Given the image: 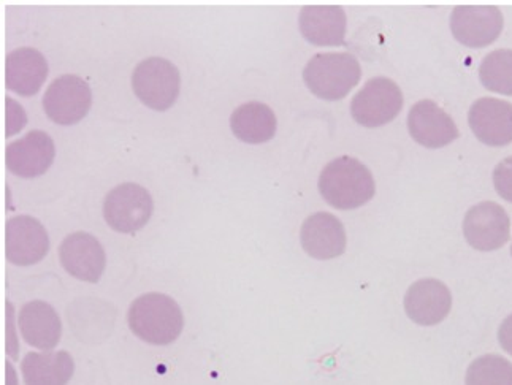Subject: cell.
<instances>
[{"label":"cell","instance_id":"6da1fadb","mask_svg":"<svg viewBox=\"0 0 512 385\" xmlns=\"http://www.w3.org/2000/svg\"><path fill=\"white\" fill-rule=\"evenodd\" d=\"M319 192L338 210H356L375 197L376 184L362 162L341 156L325 165L319 176Z\"/></svg>","mask_w":512,"mask_h":385},{"label":"cell","instance_id":"7a4b0ae2","mask_svg":"<svg viewBox=\"0 0 512 385\" xmlns=\"http://www.w3.org/2000/svg\"><path fill=\"white\" fill-rule=\"evenodd\" d=\"M129 327L146 343L167 346L183 332L184 317L180 305L169 295L146 294L129 309Z\"/></svg>","mask_w":512,"mask_h":385},{"label":"cell","instance_id":"3957f363","mask_svg":"<svg viewBox=\"0 0 512 385\" xmlns=\"http://www.w3.org/2000/svg\"><path fill=\"white\" fill-rule=\"evenodd\" d=\"M360 77L359 61L349 53L316 54L303 70V80L314 96L332 102L348 96Z\"/></svg>","mask_w":512,"mask_h":385},{"label":"cell","instance_id":"277c9868","mask_svg":"<svg viewBox=\"0 0 512 385\" xmlns=\"http://www.w3.org/2000/svg\"><path fill=\"white\" fill-rule=\"evenodd\" d=\"M132 88L146 107L169 110L180 96V70L164 58L145 59L135 67Z\"/></svg>","mask_w":512,"mask_h":385},{"label":"cell","instance_id":"5b68a950","mask_svg":"<svg viewBox=\"0 0 512 385\" xmlns=\"http://www.w3.org/2000/svg\"><path fill=\"white\" fill-rule=\"evenodd\" d=\"M403 108L402 89L389 78L368 81L352 99L351 115L363 127H381L394 121Z\"/></svg>","mask_w":512,"mask_h":385},{"label":"cell","instance_id":"8992f818","mask_svg":"<svg viewBox=\"0 0 512 385\" xmlns=\"http://www.w3.org/2000/svg\"><path fill=\"white\" fill-rule=\"evenodd\" d=\"M153 208V199L145 187L135 183L119 184L105 197V221L116 232L134 233L148 224Z\"/></svg>","mask_w":512,"mask_h":385},{"label":"cell","instance_id":"52a82bcc","mask_svg":"<svg viewBox=\"0 0 512 385\" xmlns=\"http://www.w3.org/2000/svg\"><path fill=\"white\" fill-rule=\"evenodd\" d=\"M92 105L89 84L77 75H62L46 89L43 108L51 121L73 126L88 115Z\"/></svg>","mask_w":512,"mask_h":385},{"label":"cell","instance_id":"ba28073f","mask_svg":"<svg viewBox=\"0 0 512 385\" xmlns=\"http://www.w3.org/2000/svg\"><path fill=\"white\" fill-rule=\"evenodd\" d=\"M508 213L495 202H482L473 206L463 221V233L471 248L478 251H497L509 240Z\"/></svg>","mask_w":512,"mask_h":385},{"label":"cell","instance_id":"9c48e42d","mask_svg":"<svg viewBox=\"0 0 512 385\" xmlns=\"http://www.w3.org/2000/svg\"><path fill=\"white\" fill-rule=\"evenodd\" d=\"M50 251L45 227L31 216H16L5 225V254L20 267L39 264Z\"/></svg>","mask_w":512,"mask_h":385},{"label":"cell","instance_id":"30bf717a","mask_svg":"<svg viewBox=\"0 0 512 385\" xmlns=\"http://www.w3.org/2000/svg\"><path fill=\"white\" fill-rule=\"evenodd\" d=\"M451 31L468 48H484L500 37L503 13L498 7H457L451 16Z\"/></svg>","mask_w":512,"mask_h":385},{"label":"cell","instance_id":"8fae6325","mask_svg":"<svg viewBox=\"0 0 512 385\" xmlns=\"http://www.w3.org/2000/svg\"><path fill=\"white\" fill-rule=\"evenodd\" d=\"M56 157L53 138L42 130H32L5 149V164L13 175L37 178L46 173Z\"/></svg>","mask_w":512,"mask_h":385},{"label":"cell","instance_id":"7c38bea8","mask_svg":"<svg viewBox=\"0 0 512 385\" xmlns=\"http://www.w3.org/2000/svg\"><path fill=\"white\" fill-rule=\"evenodd\" d=\"M59 257L65 271L86 283H99L107 264L102 244L96 237L83 232L72 233L62 241Z\"/></svg>","mask_w":512,"mask_h":385},{"label":"cell","instance_id":"4fadbf2b","mask_svg":"<svg viewBox=\"0 0 512 385\" xmlns=\"http://www.w3.org/2000/svg\"><path fill=\"white\" fill-rule=\"evenodd\" d=\"M408 129L419 145L430 149L448 146L459 137V129L455 126L454 119L433 100H421L411 108Z\"/></svg>","mask_w":512,"mask_h":385},{"label":"cell","instance_id":"5bb4252c","mask_svg":"<svg viewBox=\"0 0 512 385\" xmlns=\"http://www.w3.org/2000/svg\"><path fill=\"white\" fill-rule=\"evenodd\" d=\"M451 308V290L438 279H421L406 292L405 311L416 324L425 327L440 324L449 316Z\"/></svg>","mask_w":512,"mask_h":385},{"label":"cell","instance_id":"9a60e30c","mask_svg":"<svg viewBox=\"0 0 512 385\" xmlns=\"http://www.w3.org/2000/svg\"><path fill=\"white\" fill-rule=\"evenodd\" d=\"M468 122L484 145L506 146L512 142V103L482 97L470 108Z\"/></svg>","mask_w":512,"mask_h":385},{"label":"cell","instance_id":"2e32d148","mask_svg":"<svg viewBox=\"0 0 512 385\" xmlns=\"http://www.w3.org/2000/svg\"><path fill=\"white\" fill-rule=\"evenodd\" d=\"M300 241L306 254L313 259H335L346 251L343 224L330 213H316L306 219L300 232Z\"/></svg>","mask_w":512,"mask_h":385},{"label":"cell","instance_id":"e0dca14e","mask_svg":"<svg viewBox=\"0 0 512 385\" xmlns=\"http://www.w3.org/2000/svg\"><path fill=\"white\" fill-rule=\"evenodd\" d=\"M348 18L338 5H310L300 12V32L308 42L318 46H341Z\"/></svg>","mask_w":512,"mask_h":385},{"label":"cell","instance_id":"ac0fdd59","mask_svg":"<svg viewBox=\"0 0 512 385\" xmlns=\"http://www.w3.org/2000/svg\"><path fill=\"white\" fill-rule=\"evenodd\" d=\"M48 77V62L35 48H18L5 59V84L20 96H34Z\"/></svg>","mask_w":512,"mask_h":385},{"label":"cell","instance_id":"d6986e66","mask_svg":"<svg viewBox=\"0 0 512 385\" xmlns=\"http://www.w3.org/2000/svg\"><path fill=\"white\" fill-rule=\"evenodd\" d=\"M20 330L24 340L31 346L39 347L43 351H50L58 346L61 340L62 324L58 313L48 303H27L20 313Z\"/></svg>","mask_w":512,"mask_h":385},{"label":"cell","instance_id":"ffe728a7","mask_svg":"<svg viewBox=\"0 0 512 385\" xmlns=\"http://www.w3.org/2000/svg\"><path fill=\"white\" fill-rule=\"evenodd\" d=\"M26 385H67L75 371L69 352H31L21 365Z\"/></svg>","mask_w":512,"mask_h":385},{"label":"cell","instance_id":"44dd1931","mask_svg":"<svg viewBox=\"0 0 512 385\" xmlns=\"http://www.w3.org/2000/svg\"><path fill=\"white\" fill-rule=\"evenodd\" d=\"M275 113L265 103L249 102L241 105L230 118V127L235 137L249 145L270 142L276 134Z\"/></svg>","mask_w":512,"mask_h":385},{"label":"cell","instance_id":"7402d4cb","mask_svg":"<svg viewBox=\"0 0 512 385\" xmlns=\"http://www.w3.org/2000/svg\"><path fill=\"white\" fill-rule=\"evenodd\" d=\"M479 78L489 91L512 96V50L487 54L479 67Z\"/></svg>","mask_w":512,"mask_h":385},{"label":"cell","instance_id":"603a6c76","mask_svg":"<svg viewBox=\"0 0 512 385\" xmlns=\"http://www.w3.org/2000/svg\"><path fill=\"white\" fill-rule=\"evenodd\" d=\"M467 385H512V363L501 355H482L471 363Z\"/></svg>","mask_w":512,"mask_h":385},{"label":"cell","instance_id":"cb8c5ba5","mask_svg":"<svg viewBox=\"0 0 512 385\" xmlns=\"http://www.w3.org/2000/svg\"><path fill=\"white\" fill-rule=\"evenodd\" d=\"M493 184H495V189H497L501 199L512 203V157L501 161L495 167V170H493Z\"/></svg>","mask_w":512,"mask_h":385},{"label":"cell","instance_id":"d4e9b609","mask_svg":"<svg viewBox=\"0 0 512 385\" xmlns=\"http://www.w3.org/2000/svg\"><path fill=\"white\" fill-rule=\"evenodd\" d=\"M26 113L20 103H16L12 97H7V137H12L26 126Z\"/></svg>","mask_w":512,"mask_h":385},{"label":"cell","instance_id":"484cf974","mask_svg":"<svg viewBox=\"0 0 512 385\" xmlns=\"http://www.w3.org/2000/svg\"><path fill=\"white\" fill-rule=\"evenodd\" d=\"M498 340H500L501 347L512 355V314L506 317L503 324H501L500 330H498Z\"/></svg>","mask_w":512,"mask_h":385},{"label":"cell","instance_id":"4316f807","mask_svg":"<svg viewBox=\"0 0 512 385\" xmlns=\"http://www.w3.org/2000/svg\"><path fill=\"white\" fill-rule=\"evenodd\" d=\"M511 254H512V248H511Z\"/></svg>","mask_w":512,"mask_h":385}]
</instances>
